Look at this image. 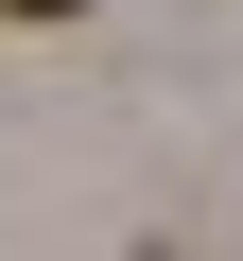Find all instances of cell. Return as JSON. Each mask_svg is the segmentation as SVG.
Returning a JSON list of instances; mask_svg holds the SVG:
<instances>
[{
  "mask_svg": "<svg viewBox=\"0 0 243 261\" xmlns=\"http://www.w3.org/2000/svg\"><path fill=\"white\" fill-rule=\"evenodd\" d=\"M0 18H70V0H0Z\"/></svg>",
  "mask_w": 243,
  "mask_h": 261,
  "instance_id": "cell-1",
  "label": "cell"
}]
</instances>
